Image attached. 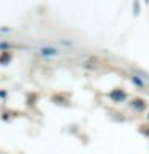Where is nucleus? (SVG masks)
Listing matches in <instances>:
<instances>
[{
    "instance_id": "f257e3e1",
    "label": "nucleus",
    "mask_w": 149,
    "mask_h": 154,
    "mask_svg": "<svg viewBox=\"0 0 149 154\" xmlns=\"http://www.w3.org/2000/svg\"><path fill=\"white\" fill-rule=\"evenodd\" d=\"M40 53L42 55H58V50H53V48H42Z\"/></svg>"
}]
</instances>
